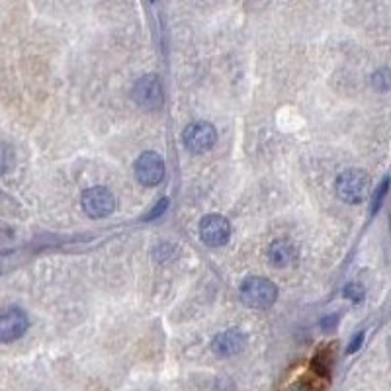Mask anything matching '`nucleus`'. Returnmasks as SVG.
<instances>
[{"mask_svg": "<svg viewBox=\"0 0 391 391\" xmlns=\"http://www.w3.org/2000/svg\"><path fill=\"white\" fill-rule=\"evenodd\" d=\"M239 300L249 310H270L278 300V285L268 278H244L239 288Z\"/></svg>", "mask_w": 391, "mask_h": 391, "instance_id": "obj_1", "label": "nucleus"}, {"mask_svg": "<svg viewBox=\"0 0 391 391\" xmlns=\"http://www.w3.org/2000/svg\"><path fill=\"white\" fill-rule=\"evenodd\" d=\"M370 188H372V180L370 174L360 169H348V171H342L336 176L334 182V190L339 200L344 204H362L370 196Z\"/></svg>", "mask_w": 391, "mask_h": 391, "instance_id": "obj_2", "label": "nucleus"}, {"mask_svg": "<svg viewBox=\"0 0 391 391\" xmlns=\"http://www.w3.org/2000/svg\"><path fill=\"white\" fill-rule=\"evenodd\" d=\"M131 98L137 104V108L145 112H157L163 108V84L157 74H143L139 76L133 89H131Z\"/></svg>", "mask_w": 391, "mask_h": 391, "instance_id": "obj_3", "label": "nucleus"}, {"mask_svg": "<svg viewBox=\"0 0 391 391\" xmlns=\"http://www.w3.org/2000/svg\"><path fill=\"white\" fill-rule=\"evenodd\" d=\"M81 208L90 220H104L115 210L114 192L108 190L106 186L89 188L81 196Z\"/></svg>", "mask_w": 391, "mask_h": 391, "instance_id": "obj_4", "label": "nucleus"}, {"mask_svg": "<svg viewBox=\"0 0 391 391\" xmlns=\"http://www.w3.org/2000/svg\"><path fill=\"white\" fill-rule=\"evenodd\" d=\"M182 143L194 155L208 153L217 143V130L210 122L190 123L182 131Z\"/></svg>", "mask_w": 391, "mask_h": 391, "instance_id": "obj_5", "label": "nucleus"}, {"mask_svg": "<svg viewBox=\"0 0 391 391\" xmlns=\"http://www.w3.org/2000/svg\"><path fill=\"white\" fill-rule=\"evenodd\" d=\"M133 171L141 186L153 188L161 184L164 178V159L155 151H145L137 157Z\"/></svg>", "mask_w": 391, "mask_h": 391, "instance_id": "obj_6", "label": "nucleus"}, {"mask_svg": "<svg viewBox=\"0 0 391 391\" xmlns=\"http://www.w3.org/2000/svg\"><path fill=\"white\" fill-rule=\"evenodd\" d=\"M200 239H202V243L212 246V249L227 244L231 239V223L227 217L221 213H208L205 217H202Z\"/></svg>", "mask_w": 391, "mask_h": 391, "instance_id": "obj_7", "label": "nucleus"}, {"mask_svg": "<svg viewBox=\"0 0 391 391\" xmlns=\"http://www.w3.org/2000/svg\"><path fill=\"white\" fill-rule=\"evenodd\" d=\"M30 327V319L24 310L10 307L0 313V342H14L22 339Z\"/></svg>", "mask_w": 391, "mask_h": 391, "instance_id": "obj_8", "label": "nucleus"}, {"mask_svg": "<svg viewBox=\"0 0 391 391\" xmlns=\"http://www.w3.org/2000/svg\"><path fill=\"white\" fill-rule=\"evenodd\" d=\"M246 334L239 329H227L223 333H217L212 341V351L213 354H217L221 358H231L237 356L246 348Z\"/></svg>", "mask_w": 391, "mask_h": 391, "instance_id": "obj_9", "label": "nucleus"}, {"mask_svg": "<svg viewBox=\"0 0 391 391\" xmlns=\"http://www.w3.org/2000/svg\"><path fill=\"white\" fill-rule=\"evenodd\" d=\"M268 261L276 268H288L298 261V249L288 239H276L268 246Z\"/></svg>", "mask_w": 391, "mask_h": 391, "instance_id": "obj_10", "label": "nucleus"}, {"mask_svg": "<svg viewBox=\"0 0 391 391\" xmlns=\"http://www.w3.org/2000/svg\"><path fill=\"white\" fill-rule=\"evenodd\" d=\"M372 86L375 90H391V69H380L372 74Z\"/></svg>", "mask_w": 391, "mask_h": 391, "instance_id": "obj_11", "label": "nucleus"}, {"mask_svg": "<svg viewBox=\"0 0 391 391\" xmlns=\"http://www.w3.org/2000/svg\"><path fill=\"white\" fill-rule=\"evenodd\" d=\"M387 190H390V178H383V182L380 184V188L375 190L374 198H372V208H370V212L375 213L383 204V198L387 194Z\"/></svg>", "mask_w": 391, "mask_h": 391, "instance_id": "obj_12", "label": "nucleus"}, {"mask_svg": "<svg viewBox=\"0 0 391 391\" xmlns=\"http://www.w3.org/2000/svg\"><path fill=\"white\" fill-rule=\"evenodd\" d=\"M364 288L360 284H348L346 288H344V298L346 300H351L352 303H360L364 302Z\"/></svg>", "mask_w": 391, "mask_h": 391, "instance_id": "obj_13", "label": "nucleus"}, {"mask_svg": "<svg viewBox=\"0 0 391 391\" xmlns=\"http://www.w3.org/2000/svg\"><path fill=\"white\" fill-rule=\"evenodd\" d=\"M313 368H315V372L321 375L329 374V368H331V360H329V354L325 352H319L317 356L313 358Z\"/></svg>", "mask_w": 391, "mask_h": 391, "instance_id": "obj_14", "label": "nucleus"}, {"mask_svg": "<svg viewBox=\"0 0 391 391\" xmlns=\"http://www.w3.org/2000/svg\"><path fill=\"white\" fill-rule=\"evenodd\" d=\"M166 208H169V200H166V198H163V200H161V202H159V204H157L155 208L151 210V212L147 213V215H145V217H143V220H145V221H153V220H157L159 215H163L164 210H166Z\"/></svg>", "mask_w": 391, "mask_h": 391, "instance_id": "obj_15", "label": "nucleus"}, {"mask_svg": "<svg viewBox=\"0 0 391 391\" xmlns=\"http://www.w3.org/2000/svg\"><path fill=\"white\" fill-rule=\"evenodd\" d=\"M285 391H317V387L310 380H298V382H293Z\"/></svg>", "mask_w": 391, "mask_h": 391, "instance_id": "obj_16", "label": "nucleus"}, {"mask_svg": "<svg viewBox=\"0 0 391 391\" xmlns=\"http://www.w3.org/2000/svg\"><path fill=\"white\" fill-rule=\"evenodd\" d=\"M6 166H8V149L0 143V174L6 171Z\"/></svg>", "mask_w": 391, "mask_h": 391, "instance_id": "obj_17", "label": "nucleus"}, {"mask_svg": "<svg viewBox=\"0 0 391 391\" xmlns=\"http://www.w3.org/2000/svg\"><path fill=\"white\" fill-rule=\"evenodd\" d=\"M362 342H364V333H358L354 339H352L351 346H348V351L346 352H348V354H354V352L360 348V344H362Z\"/></svg>", "mask_w": 391, "mask_h": 391, "instance_id": "obj_18", "label": "nucleus"}, {"mask_svg": "<svg viewBox=\"0 0 391 391\" xmlns=\"http://www.w3.org/2000/svg\"><path fill=\"white\" fill-rule=\"evenodd\" d=\"M336 321H339V315H331V317H325L321 321V329L323 331H331L334 325H336Z\"/></svg>", "mask_w": 391, "mask_h": 391, "instance_id": "obj_19", "label": "nucleus"}, {"mask_svg": "<svg viewBox=\"0 0 391 391\" xmlns=\"http://www.w3.org/2000/svg\"><path fill=\"white\" fill-rule=\"evenodd\" d=\"M387 351H390V356H391V336H390V341H387Z\"/></svg>", "mask_w": 391, "mask_h": 391, "instance_id": "obj_20", "label": "nucleus"}]
</instances>
